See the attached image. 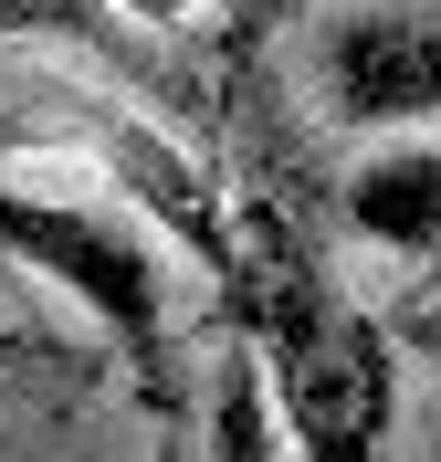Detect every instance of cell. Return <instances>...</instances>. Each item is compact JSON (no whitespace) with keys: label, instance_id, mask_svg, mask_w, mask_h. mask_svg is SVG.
I'll return each mask as SVG.
<instances>
[{"label":"cell","instance_id":"cell-2","mask_svg":"<svg viewBox=\"0 0 441 462\" xmlns=\"http://www.w3.org/2000/svg\"><path fill=\"white\" fill-rule=\"evenodd\" d=\"M0 147L106 169V179H116V200H137L147 221H158L179 253L210 273V284L232 273V200L210 189V169L169 137V126H158V116H137V85L22 74V85H0Z\"/></svg>","mask_w":441,"mask_h":462},{"label":"cell","instance_id":"cell-10","mask_svg":"<svg viewBox=\"0 0 441 462\" xmlns=\"http://www.w3.org/2000/svg\"><path fill=\"white\" fill-rule=\"evenodd\" d=\"M400 346H420V357H431V368H441V294H431V305H410V316H400Z\"/></svg>","mask_w":441,"mask_h":462},{"label":"cell","instance_id":"cell-9","mask_svg":"<svg viewBox=\"0 0 441 462\" xmlns=\"http://www.w3.org/2000/svg\"><path fill=\"white\" fill-rule=\"evenodd\" d=\"M294 11H305V0H242V11H232V42L253 53V42H263L273 22H294Z\"/></svg>","mask_w":441,"mask_h":462},{"label":"cell","instance_id":"cell-5","mask_svg":"<svg viewBox=\"0 0 441 462\" xmlns=\"http://www.w3.org/2000/svg\"><path fill=\"white\" fill-rule=\"evenodd\" d=\"M336 210H347L357 242H379L400 263H431L441 253V137H400L379 158H357Z\"/></svg>","mask_w":441,"mask_h":462},{"label":"cell","instance_id":"cell-6","mask_svg":"<svg viewBox=\"0 0 441 462\" xmlns=\"http://www.w3.org/2000/svg\"><path fill=\"white\" fill-rule=\"evenodd\" d=\"M210 452L221 462H263L273 441H284V400H273V368H263V346L232 326V346H221V368H210ZM294 452V441H284Z\"/></svg>","mask_w":441,"mask_h":462},{"label":"cell","instance_id":"cell-1","mask_svg":"<svg viewBox=\"0 0 441 462\" xmlns=\"http://www.w3.org/2000/svg\"><path fill=\"white\" fill-rule=\"evenodd\" d=\"M221 316L263 346L284 441L305 462H368L400 420V326L368 316L326 253L305 242L284 200H232V273H221Z\"/></svg>","mask_w":441,"mask_h":462},{"label":"cell","instance_id":"cell-11","mask_svg":"<svg viewBox=\"0 0 441 462\" xmlns=\"http://www.w3.org/2000/svg\"><path fill=\"white\" fill-rule=\"evenodd\" d=\"M11 357H53V337H22V326H0V368Z\"/></svg>","mask_w":441,"mask_h":462},{"label":"cell","instance_id":"cell-3","mask_svg":"<svg viewBox=\"0 0 441 462\" xmlns=\"http://www.w3.org/2000/svg\"><path fill=\"white\" fill-rule=\"evenodd\" d=\"M0 253L53 273L106 326V346L126 357L147 410H179V378H169V231L158 221H126L116 200H63V189L0 179Z\"/></svg>","mask_w":441,"mask_h":462},{"label":"cell","instance_id":"cell-7","mask_svg":"<svg viewBox=\"0 0 441 462\" xmlns=\"http://www.w3.org/2000/svg\"><path fill=\"white\" fill-rule=\"evenodd\" d=\"M0 32H22V42H63V53L106 63L116 85L147 74V63H137V22H126L116 0H0ZM137 95H158V85H137Z\"/></svg>","mask_w":441,"mask_h":462},{"label":"cell","instance_id":"cell-8","mask_svg":"<svg viewBox=\"0 0 441 462\" xmlns=\"http://www.w3.org/2000/svg\"><path fill=\"white\" fill-rule=\"evenodd\" d=\"M116 11L147 32V42H158V32H200V22H210V0H116Z\"/></svg>","mask_w":441,"mask_h":462},{"label":"cell","instance_id":"cell-4","mask_svg":"<svg viewBox=\"0 0 441 462\" xmlns=\"http://www.w3.org/2000/svg\"><path fill=\"white\" fill-rule=\"evenodd\" d=\"M316 95L336 126H441V0H347L316 32Z\"/></svg>","mask_w":441,"mask_h":462}]
</instances>
